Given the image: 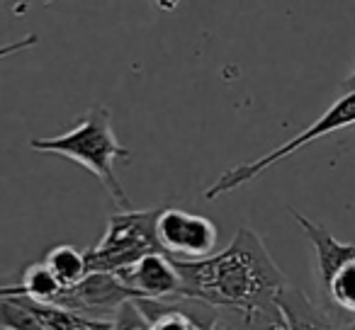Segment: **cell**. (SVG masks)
Segmentation results:
<instances>
[{
  "instance_id": "1",
  "label": "cell",
  "mask_w": 355,
  "mask_h": 330,
  "mask_svg": "<svg viewBox=\"0 0 355 330\" xmlns=\"http://www.w3.org/2000/svg\"><path fill=\"white\" fill-rule=\"evenodd\" d=\"M183 282V299L202 301L212 309L248 313L287 284L282 270L256 231L241 226L227 248L200 260H175Z\"/></svg>"
},
{
  "instance_id": "2",
  "label": "cell",
  "mask_w": 355,
  "mask_h": 330,
  "mask_svg": "<svg viewBox=\"0 0 355 330\" xmlns=\"http://www.w3.org/2000/svg\"><path fill=\"white\" fill-rule=\"evenodd\" d=\"M30 148L42 153H59V156L76 161L78 165L88 168L105 185V190L112 194L119 207L132 209L127 192L122 190L117 173H114V163L127 161L129 148H124L117 141V134L112 129V117H110L107 107H93L71 131L61 134V136L32 138Z\"/></svg>"
},
{
  "instance_id": "3",
  "label": "cell",
  "mask_w": 355,
  "mask_h": 330,
  "mask_svg": "<svg viewBox=\"0 0 355 330\" xmlns=\"http://www.w3.org/2000/svg\"><path fill=\"white\" fill-rule=\"evenodd\" d=\"M158 209H122L112 214L98 246L85 250L90 272H117L148 253H163L156 241Z\"/></svg>"
},
{
  "instance_id": "4",
  "label": "cell",
  "mask_w": 355,
  "mask_h": 330,
  "mask_svg": "<svg viewBox=\"0 0 355 330\" xmlns=\"http://www.w3.org/2000/svg\"><path fill=\"white\" fill-rule=\"evenodd\" d=\"M350 124H355V90L353 93H345L343 98L336 100V102L331 104L314 124H309V127H306L302 134H297L295 138L285 141L282 146L272 148L270 153L256 158V161L241 163V165H236V168L222 173L207 190H205V199H219L222 194L234 192V190H239L241 185L251 183V180H256L261 173H266L270 165H275V163L285 161L287 156L297 153L300 148L309 146L311 141H319L321 136H329V134H334V131H340V129L350 127Z\"/></svg>"
},
{
  "instance_id": "5",
  "label": "cell",
  "mask_w": 355,
  "mask_h": 330,
  "mask_svg": "<svg viewBox=\"0 0 355 330\" xmlns=\"http://www.w3.org/2000/svg\"><path fill=\"white\" fill-rule=\"evenodd\" d=\"M217 226L202 214L163 207L156 214V241L173 260H200L217 248Z\"/></svg>"
},
{
  "instance_id": "6",
  "label": "cell",
  "mask_w": 355,
  "mask_h": 330,
  "mask_svg": "<svg viewBox=\"0 0 355 330\" xmlns=\"http://www.w3.org/2000/svg\"><path fill=\"white\" fill-rule=\"evenodd\" d=\"M112 275L132 291L134 299H183L180 272L175 267V260L166 253H148Z\"/></svg>"
},
{
  "instance_id": "7",
  "label": "cell",
  "mask_w": 355,
  "mask_h": 330,
  "mask_svg": "<svg viewBox=\"0 0 355 330\" xmlns=\"http://www.w3.org/2000/svg\"><path fill=\"white\" fill-rule=\"evenodd\" d=\"M127 301H134V294L112 272H88L76 286L64 289L56 306L100 315V318H112L114 311Z\"/></svg>"
},
{
  "instance_id": "8",
  "label": "cell",
  "mask_w": 355,
  "mask_h": 330,
  "mask_svg": "<svg viewBox=\"0 0 355 330\" xmlns=\"http://www.w3.org/2000/svg\"><path fill=\"white\" fill-rule=\"evenodd\" d=\"M148 330H217V309L193 299H134Z\"/></svg>"
},
{
  "instance_id": "9",
  "label": "cell",
  "mask_w": 355,
  "mask_h": 330,
  "mask_svg": "<svg viewBox=\"0 0 355 330\" xmlns=\"http://www.w3.org/2000/svg\"><path fill=\"white\" fill-rule=\"evenodd\" d=\"M290 214L297 219V223L302 226V231L306 233L309 243L314 246L316 253V277H319L321 289H329V284L334 282V277L348 265L350 260H355V243H343L334 236L326 226L306 219L304 214L290 209Z\"/></svg>"
},
{
  "instance_id": "10",
  "label": "cell",
  "mask_w": 355,
  "mask_h": 330,
  "mask_svg": "<svg viewBox=\"0 0 355 330\" xmlns=\"http://www.w3.org/2000/svg\"><path fill=\"white\" fill-rule=\"evenodd\" d=\"M275 301L282 309V313H285L290 330H345L336 323V318L329 311H324L314 301H309V296L302 289H297V286H292L290 282L282 286Z\"/></svg>"
},
{
  "instance_id": "11",
  "label": "cell",
  "mask_w": 355,
  "mask_h": 330,
  "mask_svg": "<svg viewBox=\"0 0 355 330\" xmlns=\"http://www.w3.org/2000/svg\"><path fill=\"white\" fill-rule=\"evenodd\" d=\"M10 299L22 301L44 325V330H112V318H100V315L64 309V306L42 304V301L25 299V296H10Z\"/></svg>"
},
{
  "instance_id": "12",
  "label": "cell",
  "mask_w": 355,
  "mask_h": 330,
  "mask_svg": "<svg viewBox=\"0 0 355 330\" xmlns=\"http://www.w3.org/2000/svg\"><path fill=\"white\" fill-rule=\"evenodd\" d=\"M46 267L51 270V275L69 289L76 286L85 275H88V260H85V250H76L73 246H56L46 253L44 257Z\"/></svg>"
},
{
  "instance_id": "13",
  "label": "cell",
  "mask_w": 355,
  "mask_h": 330,
  "mask_svg": "<svg viewBox=\"0 0 355 330\" xmlns=\"http://www.w3.org/2000/svg\"><path fill=\"white\" fill-rule=\"evenodd\" d=\"M217 330H290V323H287L277 301H266V304L251 309L248 313H241V328L219 323Z\"/></svg>"
},
{
  "instance_id": "14",
  "label": "cell",
  "mask_w": 355,
  "mask_h": 330,
  "mask_svg": "<svg viewBox=\"0 0 355 330\" xmlns=\"http://www.w3.org/2000/svg\"><path fill=\"white\" fill-rule=\"evenodd\" d=\"M0 330H44V325L22 301L0 296Z\"/></svg>"
},
{
  "instance_id": "15",
  "label": "cell",
  "mask_w": 355,
  "mask_h": 330,
  "mask_svg": "<svg viewBox=\"0 0 355 330\" xmlns=\"http://www.w3.org/2000/svg\"><path fill=\"white\" fill-rule=\"evenodd\" d=\"M326 294H329V299L334 301L338 309L355 315V260H350L348 265L334 277V282L329 284Z\"/></svg>"
},
{
  "instance_id": "16",
  "label": "cell",
  "mask_w": 355,
  "mask_h": 330,
  "mask_svg": "<svg viewBox=\"0 0 355 330\" xmlns=\"http://www.w3.org/2000/svg\"><path fill=\"white\" fill-rule=\"evenodd\" d=\"M112 330H148V323L141 315V311L134 306V301H127L114 311Z\"/></svg>"
},
{
  "instance_id": "17",
  "label": "cell",
  "mask_w": 355,
  "mask_h": 330,
  "mask_svg": "<svg viewBox=\"0 0 355 330\" xmlns=\"http://www.w3.org/2000/svg\"><path fill=\"white\" fill-rule=\"evenodd\" d=\"M37 42H40V37H37V35H27V37H22V39L12 42V44L0 46V59H8V56H12V54H20V51L32 49Z\"/></svg>"
},
{
  "instance_id": "18",
  "label": "cell",
  "mask_w": 355,
  "mask_h": 330,
  "mask_svg": "<svg viewBox=\"0 0 355 330\" xmlns=\"http://www.w3.org/2000/svg\"><path fill=\"white\" fill-rule=\"evenodd\" d=\"M156 6L161 8V10L171 12V10H175V8L180 6V0H156Z\"/></svg>"
},
{
  "instance_id": "19",
  "label": "cell",
  "mask_w": 355,
  "mask_h": 330,
  "mask_svg": "<svg viewBox=\"0 0 355 330\" xmlns=\"http://www.w3.org/2000/svg\"><path fill=\"white\" fill-rule=\"evenodd\" d=\"M343 90H345V93H353V90H355V71H353V73L348 75V78H345V83H343Z\"/></svg>"
},
{
  "instance_id": "20",
  "label": "cell",
  "mask_w": 355,
  "mask_h": 330,
  "mask_svg": "<svg viewBox=\"0 0 355 330\" xmlns=\"http://www.w3.org/2000/svg\"><path fill=\"white\" fill-rule=\"evenodd\" d=\"M345 330H355V320H353V323H348V325H345Z\"/></svg>"
},
{
  "instance_id": "21",
  "label": "cell",
  "mask_w": 355,
  "mask_h": 330,
  "mask_svg": "<svg viewBox=\"0 0 355 330\" xmlns=\"http://www.w3.org/2000/svg\"><path fill=\"white\" fill-rule=\"evenodd\" d=\"M42 3H54V0H42Z\"/></svg>"
}]
</instances>
